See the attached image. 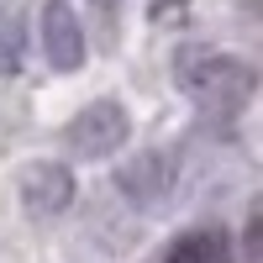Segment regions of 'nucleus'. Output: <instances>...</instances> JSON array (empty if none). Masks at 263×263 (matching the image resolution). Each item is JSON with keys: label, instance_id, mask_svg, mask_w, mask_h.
<instances>
[{"label": "nucleus", "instance_id": "obj_1", "mask_svg": "<svg viewBox=\"0 0 263 263\" xmlns=\"http://www.w3.org/2000/svg\"><path fill=\"white\" fill-rule=\"evenodd\" d=\"M174 84H179L184 100L200 116H211V121H232L258 95L253 63H242L237 53H216V48H184L174 58Z\"/></svg>", "mask_w": 263, "mask_h": 263}, {"label": "nucleus", "instance_id": "obj_2", "mask_svg": "<svg viewBox=\"0 0 263 263\" xmlns=\"http://www.w3.org/2000/svg\"><path fill=\"white\" fill-rule=\"evenodd\" d=\"M126 137H132V116L121 100H90L63 126V142H69L74 158H111V153L126 147Z\"/></svg>", "mask_w": 263, "mask_h": 263}, {"label": "nucleus", "instance_id": "obj_3", "mask_svg": "<svg viewBox=\"0 0 263 263\" xmlns=\"http://www.w3.org/2000/svg\"><path fill=\"white\" fill-rule=\"evenodd\" d=\"M174 179H179V163H174V153L168 147H142L137 158H126L116 168V195L126 205H137V211H158L168 200V190Z\"/></svg>", "mask_w": 263, "mask_h": 263}, {"label": "nucleus", "instance_id": "obj_4", "mask_svg": "<svg viewBox=\"0 0 263 263\" xmlns=\"http://www.w3.org/2000/svg\"><path fill=\"white\" fill-rule=\"evenodd\" d=\"M37 48H42L53 74H74L84 63L90 37H84V27H79L69 0H42V11H37Z\"/></svg>", "mask_w": 263, "mask_h": 263}, {"label": "nucleus", "instance_id": "obj_5", "mask_svg": "<svg viewBox=\"0 0 263 263\" xmlns=\"http://www.w3.org/2000/svg\"><path fill=\"white\" fill-rule=\"evenodd\" d=\"M16 195H21V205H27L32 216H63L74 205V174L69 163H58V158H32V163H21V179H16Z\"/></svg>", "mask_w": 263, "mask_h": 263}, {"label": "nucleus", "instance_id": "obj_6", "mask_svg": "<svg viewBox=\"0 0 263 263\" xmlns=\"http://www.w3.org/2000/svg\"><path fill=\"white\" fill-rule=\"evenodd\" d=\"M232 237L221 227H190L184 237H174L163 263H232Z\"/></svg>", "mask_w": 263, "mask_h": 263}, {"label": "nucleus", "instance_id": "obj_7", "mask_svg": "<svg viewBox=\"0 0 263 263\" xmlns=\"http://www.w3.org/2000/svg\"><path fill=\"white\" fill-rule=\"evenodd\" d=\"M21 58H27V11L16 0H0V79H16Z\"/></svg>", "mask_w": 263, "mask_h": 263}, {"label": "nucleus", "instance_id": "obj_8", "mask_svg": "<svg viewBox=\"0 0 263 263\" xmlns=\"http://www.w3.org/2000/svg\"><path fill=\"white\" fill-rule=\"evenodd\" d=\"M242 253L253 263H263V195L248 205V221H242Z\"/></svg>", "mask_w": 263, "mask_h": 263}, {"label": "nucleus", "instance_id": "obj_9", "mask_svg": "<svg viewBox=\"0 0 263 263\" xmlns=\"http://www.w3.org/2000/svg\"><path fill=\"white\" fill-rule=\"evenodd\" d=\"M90 11L100 16V27H105V37L116 32V16H121V0H90Z\"/></svg>", "mask_w": 263, "mask_h": 263}]
</instances>
